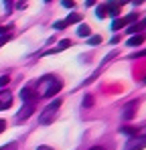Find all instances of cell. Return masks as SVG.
Instances as JSON below:
<instances>
[{
	"label": "cell",
	"instance_id": "cell-1",
	"mask_svg": "<svg viewBox=\"0 0 146 150\" xmlns=\"http://www.w3.org/2000/svg\"><path fill=\"white\" fill-rule=\"evenodd\" d=\"M37 87L41 89V96H43V98H53L55 93L61 91L63 83H61V79H57V77H53V75H45L43 79H39Z\"/></svg>",
	"mask_w": 146,
	"mask_h": 150
},
{
	"label": "cell",
	"instance_id": "cell-13",
	"mask_svg": "<svg viewBox=\"0 0 146 150\" xmlns=\"http://www.w3.org/2000/svg\"><path fill=\"white\" fill-rule=\"evenodd\" d=\"M120 132L124 134V136H136V134H138V130H136V128H132V126H124Z\"/></svg>",
	"mask_w": 146,
	"mask_h": 150
},
{
	"label": "cell",
	"instance_id": "cell-10",
	"mask_svg": "<svg viewBox=\"0 0 146 150\" xmlns=\"http://www.w3.org/2000/svg\"><path fill=\"white\" fill-rule=\"evenodd\" d=\"M106 12L112 14V16H116V14L120 12V4H118V2H110V4H106Z\"/></svg>",
	"mask_w": 146,
	"mask_h": 150
},
{
	"label": "cell",
	"instance_id": "cell-17",
	"mask_svg": "<svg viewBox=\"0 0 146 150\" xmlns=\"http://www.w3.org/2000/svg\"><path fill=\"white\" fill-rule=\"evenodd\" d=\"M99 43H101V37L99 35H94V37L87 39V45H99Z\"/></svg>",
	"mask_w": 146,
	"mask_h": 150
},
{
	"label": "cell",
	"instance_id": "cell-25",
	"mask_svg": "<svg viewBox=\"0 0 146 150\" xmlns=\"http://www.w3.org/2000/svg\"><path fill=\"white\" fill-rule=\"evenodd\" d=\"M6 39H8V35H6V37H0V47H2V45L6 43Z\"/></svg>",
	"mask_w": 146,
	"mask_h": 150
},
{
	"label": "cell",
	"instance_id": "cell-21",
	"mask_svg": "<svg viewBox=\"0 0 146 150\" xmlns=\"http://www.w3.org/2000/svg\"><path fill=\"white\" fill-rule=\"evenodd\" d=\"M16 148V142H8L6 146H0V150H14Z\"/></svg>",
	"mask_w": 146,
	"mask_h": 150
},
{
	"label": "cell",
	"instance_id": "cell-8",
	"mask_svg": "<svg viewBox=\"0 0 146 150\" xmlns=\"http://www.w3.org/2000/svg\"><path fill=\"white\" fill-rule=\"evenodd\" d=\"M12 105V96L8 91H0V112Z\"/></svg>",
	"mask_w": 146,
	"mask_h": 150
},
{
	"label": "cell",
	"instance_id": "cell-11",
	"mask_svg": "<svg viewBox=\"0 0 146 150\" xmlns=\"http://www.w3.org/2000/svg\"><path fill=\"white\" fill-rule=\"evenodd\" d=\"M67 47H71V41H69V39H65V41H61L57 49H51V51H47V55H53V53H59V51L67 49Z\"/></svg>",
	"mask_w": 146,
	"mask_h": 150
},
{
	"label": "cell",
	"instance_id": "cell-20",
	"mask_svg": "<svg viewBox=\"0 0 146 150\" xmlns=\"http://www.w3.org/2000/svg\"><path fill=\"white\" fill-rule=\"evenodd\" d=\"M8 81H10V77H8V75H2V77H0V87L8 85Z\"/></svg>",
	"mask_w": 146,
	"mask_h": 150
},
{
	"label": "cell",
	"instance_id": "cell-22",
	"mask_svg": "<svg viewBox=\"0 0 146 150\" xmlns=\"http://www.w3.org/2000/svg\"><path fill=\"white\" fill-rule=\"evenodd\" d=\"M63 6H65V8H73L75 2H73V0H63Z\"/></svg>",
	"mask_w": 146,
	"mask_h": 150
},
{
	"label": "cell",
	"instance_id": "cell-3",
	"mask_svg": "<svg viewBox=\"0 0 146 150\" xmlns=\"http://www.w3.org/2000/svg\"><path fill=\"white\" fill-rule=\"evenodd\" d=\"M146 148V136H134V138H130L128 142H126V148L124 150H142Z\"/></svg>",
	"mask_w": 146,
	"mask_h": 150
},
{
	"label": "cell",
	"instance_id": "cell-27",
	"mask_svg": "<svg viewBox=\"0 0 146 150\" xmlns=\"http://www.w3.org/2000/svg\"><path fill=\"white\" fill-rule=\"evenodd\" d=\"M89 150H101V148H97V146H96V148H89Z\"/></svg>",
	"mask_w": 146,
	"mask_h": 150
},
{
	"label": "cell",
	"instance_id": "cell-9",
	"mask_svg": "<svg viewBox=\"0 0 146 150\" xmlns=\"http://www.w3.org/2000/svg\"><path fill=\"white\" fill-rule=\"evenodd\" d=\"M142 28H146V18H142V21L136 23V25H132L130 28H128V33H130V35H136V33H140Z\"/></svg>",
	"mask_w": 146,
	"mask_h": 150
},
{
	"label": "cell",
	"instance_id": "cell-12",
	"mask_svg": "<svg viewBox=\"0 0 146 150\" xmlns=\"http://www.w3.org/2000/svg\"><path fill=\"white\" fill-rule=\"evenodd\" d=\"M144 43V37L142 35H136V37H132L130 41H128V45H132V47H138V45H142Z\"/></svg>",
	"mask_w": 146,
	"mask_h": 150
},
{
	"label": "cell",
	"instance_id": "cell-4",
	"mask_svg": "<svg viewBox=\"0 0 146 150\" xmlns=\"http://www.w3.org/2000/svg\"><path fill=\"white\" fill-rule=\"evenodd\" d=\"M136 21V14H128V16H124V18H116L114 23H112V28L114 30H120V28H124L126 25H130V23H134Z\"/></svg>",
	"mask_w": 146,
	"mask_h": 150
},
{
	"label": "cell",
	"instance_id": "cell-24",
	"mask_svg": "<svg viewBox=\"0 0 146 150\" xmlns=\"http://www.w3.org/2000/svg\"><path fill=\"white\" fill-rule=\"evenodd\" d=\"M134 57H146V49H144V51H138V53H136Z\"/></svg>",
	"mask_w": 146,
	"mask_h": 150
},
{
	"label": "cell",
	"instance_id": "cell-19",
	"mask_svg": "<svg viewBox=\"0 0 146 150\" xmlns=\"http://www.w3.org/2000/svg\"><path fill=\"white\" fill-rule=\"evenodd\" d=\"M65 23H63V21H57V23H55V25H53V28H55V30H61V28H65Z\"/></svg>",
	"mask_w": 146,
	"mask_h": 150
},
{
	"label": "cell",
	"instance_id": "cell-5",
	"mask_svg": "<svg viewBox=\"0 0 146 150\" xmlns=\"http://www.w3.org/2000/svg\"><path fill=\"white\" fill-rule=\"evenodd\" d=\"M21 100H23L24 103H35L37 93H35L30 87H23V89H21Z\"/></svg>",
	"mask_w": 146,
	"mask_h": 150
},
{
	"label": "cell",
	"instance_id": "cell-7",
	"mask_svg": "<svg viewBox=\"0 0 146 150\" xmlns=\"http://www.w3.org/2000/svg\"><path fill=\"white\" fill-rule=\"evenodd\" d=\"M136 105H138L136 101H130V103L124 108V112H122V118H124V120H132V118H134V114H136Z\"/></svg>",
	"mask_w": 146,
	"mask_h": 150
},
{
	"label": "cell",
	"instance_id": "cell-23",
	"mask_svg": "<svg viewBox=\"0 0 146 150\" xmlns=\"http://www.w3.org/2000/svg\"><path fill=\"white\" fill-rule=\"evenodd\" d=\"M4 130H6V122H4V120H0V134H2Z\"/></svg>",
	"mask_w": 146,
	"mask_h": 150
},
{
	"label": "cell",
	"instance_id": "cell-14",
	"mask_svg": "<svg viewBox=\"0 0 146 150\" xmlns=\"http://www.w3.org/2000/svg\"><path fill=\"white\" fill-rule=\"evenodd\" d=\"M89 33H91V28L87 25H79V28H77V35L79 37H89Z\"/></svg>",
	"mask_w": 146,
	"mask_h": 150
},
{
	"label": "cell",
	"instance_id": "cell-16",
	"mask_svg": "<svg viewBox=\"0 0 146 150\" xmlns=\"http://www.w3.org/2000/svg\"><path fill=\"white\" fill-rule=\"evenodd\" d=\"M96 16H97V18H106V16H108V12H106V4H101V6L97 8Z\"/></svg>",
	"mask_w": 146,
	"mask_h": 150
},
{
	"label": "cell",
	"instance_id": "cell-6",
	"mask_svg": "<svg viewBox=\"0 0 146 150\" xmlns=\"http://www.w3.org/2000/svg\"><path fill=\"white\" fill-rule=\"evenodd\" d=\"M33 112H35V103H24L23 110L16 114V120L21 122V120H26L28 116H33Z\"/></svg>",
	"mask_w": 146,
	"mask_h": 150
},
{
	"label": "cell",
	"instance_id": "cell-18",
	"mask_svg": "<svg viewBox=\"0 0 146 150\" xmlns=\"http://www.w3.org/2000/svg\"><path fill=\"white\" fill-rule=\"evenodd\" d=\"M91 103H94V98H91V96H85V98H83V108H89Z\"/></svg>",
	"mask_w": 146,
	"mask_h": 150
},
{
	"label": "cell",
	"instance_id": "cell-15",
	"mask_svg": "<svg viewBox=\"0 0 146 150\" xmlns=\"http://www.w3.org/2000/svg\"><path fill=\"white\" fill-rule=\"evenodd\" d=\"M79 21H81V16H79V14H69L63 23H65V25H75V23H79Z\"/></svg>",
	"mask_w": 146,
	"mask_h": 150
},
{
	"label": "cell",
	"instance_id": "cell-2",
	"mask_svg": "<svg viewBox=\"0 0 146 150\" xmlns=\"http://www.w3.org/2000/svg\"><path fill=\"white\" fill-rule=\"evenodd\" d=\"M61 103L63 101L61 100H55V101H51L47 108L41 112V116H39V122L43 126H47V124H51L53 120H55V116H57V112H59V108H61Z\"/></svg>",
	"mask_w": 146,
	"mask_h": 150
},
{
	"label": "cell",
	"instance_id": "cell-28",
	"mask_svg": "<svg viewBox=\"0 0 146 150\" xmlns=\"http://www.w3.org/2000/svg\"><path fill=\"white\" fill-rule=\"evenodd\" d=\"M144 83H146V77H144Z\"/></svg>",
	"mask_w": 146,
	"mask_h": 150
},
{
	"label": "cell",
	"instance_id": "cell-26",
	"mask_svg": "<svg viewBox=\"0 0 146 150\" xmlns=\"http://www.w3.org/2000/svg\"><path fill=\"white\" fill-rule=\"evenodd\" d=\"M37 150H53V148H51V146H39Z\"/></svg>",
	"mask_w": 146,
	"mask_h": 150
}]
</instances>
